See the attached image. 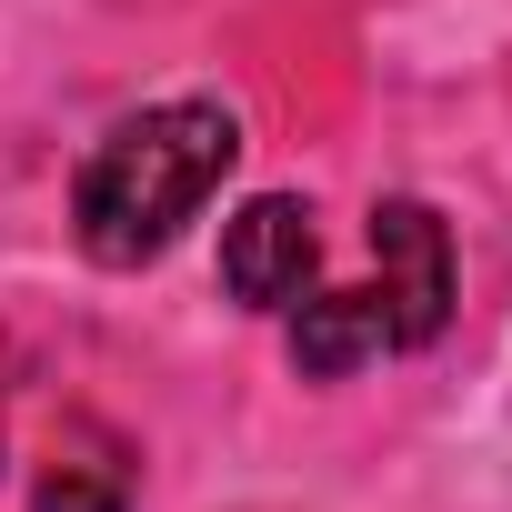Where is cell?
I'll list each match as a JSON object with an SVG mask.
<instances>
[{"mask_svg": "<svg viewBox=\"0 0 512 512\" xmlns=\"http://www.w3.org/2000/svg\"><path fill=\"white\" fill-rule=\"evenodd\" d=\"M241 121L221 101H151L101 131V151L71 181V241L101 272H141L201 221V201L231 181Z\"/></svg>", "mask_w": 512, "mask_h": 512, "instance_id": "cell-1", "label": "cell"}, {"mask_svg": "<svg viewBox=\"0 0 512 512\" xmlns=\"http://www.w3.org/2000/svg\"><path fill=\"white\" fill-rule=\"evenodd\" d=\"M221 292L251 312H292L322 292V231L292 191H262L221 221Z\"/></svg>", "mask_w": 512, "mask_h": 512, "instance_id": "cell-2", "label": "cell"}, {"mask_svg": "<svg viewBox=\"0 0 512 512\" xmlns=\"http://www.w3.org/2000/svg\"><path fill=\"white\" fill-rule=\"evenodd\" d=\"M372 262H382V312H392V352H422L452 322V231L422 201H382L372 211Z\"/></svg>", "mask_w": 512, "mask_h": 512, "instance_id": "cell-3", "label": "cell"}, {"mask_svg": "<svg viewBox=\"0 0 512 512\" xmlns=\"http://www.w3.org/2000/svg\"><path fill=\"white\" fill-rule=\"evenodd\" d=\"M392 352V312H382V292L362 282V292H312V302H292V372L302 382H342V372H362V362H382Z\"/></svg>", "mask_w": 512, "mask_h": 512, "instance_id": "cell-4", "label": "cell"}, {"mask_svg": "<svg viewBox=\"0 0 512 512\" xmlns=\"http://www.w3.org/2000/svg\"><path fill=\"white\" fill-rule=\"evenodd\" d=\"M131 492H141V472H131V442L111 432V422H61V442H51V462H41V512H131Z\"/></svg>", "mask_w": 512, "mask_h": 512, "instance_id": "cell-5", "label": "cell"}]
</instances>
